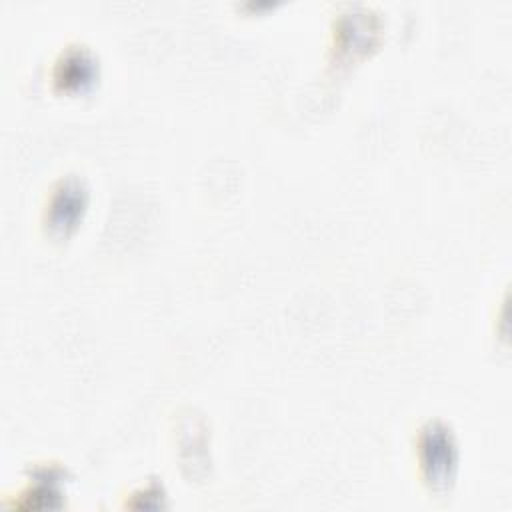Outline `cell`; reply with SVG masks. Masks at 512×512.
Here are the masks:
<instances>
[{
  "label": "cell",
  "mask_w": 512,
  "mask_h": 512,
  "mask_svg": "<svg viewBox=\"0 0 512 512\" xmlns=\"http://www.w3.org/2000/svg\"><path fill=\"white\" fill-rule=\"evenodd\" d=\"M64 472L56 466H40L32 474V484L24 492V500L18 504L22 508H58L62 506L60 482Z\"/></svg>",
  "instance_id": "cell-4"
},
{
  "label": "cell",
  "mask_w": 512,
  "mask_h": 512,
  "mask_svg": "<svg viewBox=\"0 0 512 512\" xmlns=\"http://www.w3.org/2000/svg\"><path fill=\"white\" fill-rule=\"evenodd\" d=\"M52 78L60 90L84 92L98 78V60L88 48L70 46L58 56Z\"/></svg>",
  "instance_id": "cell-3"
},
{
  "label": "cell",
  "mask_w": 512,
  "mask_h": 512,
  "mask_svg": "<svg viewBox=\"0 0 512 512\" xmlns=\"http://www.w3.org/2000/svg\"><path fill=\"white\" fill-rule=\"evenodd\" d=\"M416 458L420 476L432 492H446L452 488L460 456L450 426L440 420L426 422L416 436Z\"/></svg>",
  "instance_id": "cell-1"
},
{
  "label": "cell",
  "mask_w": 512,
  "mask_h": 512,
  "mask_svg": "<svg viewBox=\"0 0 512 512\" xmlns=\"http://www.w3.org/2000/svg\"><path fill=\"white\" fill-rule=\"evenodd\" d=\"M88 188L82 178L66 176L48 194L42 222L52 238H68L88 208Z\"/></svg>",
  "instance_id": "cell-2"
}]
</instances>
